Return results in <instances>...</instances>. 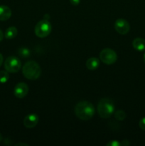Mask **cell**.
Listing matches in <instances>:
<instances>
[{
  "mask_svg": "<svg viewBox=\"0 0 145 146\" xmlns=\"http://www.w3.org/2000/svg\"><path fill=\"white\" fill-rule=\"evenodd\" d=\"M95 107L93 104L88 101H81L75 106V113L79 119L88 121L95 114Z\"/></svg>",
  "mask_w": 145,
  "mask_h": 146,
  "instance_id": "obj_1",
  "label": "cell"
},
{
  "mask_svg": "<svg viewBox=\"0 0 145 146\" xmlns=\"http://www.w3.org/2000/svg\"><path fill=\"white\" fill-rule=\"evenodd\" d=\"M22 72L27 79L34 81L40 77L41 69L38 63L34 61H29L24 64L22 68Z\"/></svg>",
  "mask_w": 145,
  "mask_h": 146,
  "instance_id": "obj_2",
  "label": "cell"
},
{
  "mask_svg": "<svg viewBox=\"0 0 145 146\" xmlns=\"http://www.w3.org/2000/svg\"><path fill=\"white\" fill-rule=\"evenodd\" d=\"M98 112L102 118H109L115 112V105L112 100L109 98H102L98 104Z\"/></svg>",
  "mask_w": 145,
  "mask_h": 146,
  "instance_id": "obj_3",
  "label": "cell"
},
{
  "mask_svg": "<svg viewBox=\"0 0 145 146\" xmlns=\"http://www.w3.org/2000/svg\"><path fill=\"white\" fill-rule=\"evenodd\" d=\"M51 31V24L48 19H43L36 24L35 27V34L39 38L48 36Z\"/></svg>",
  "mask_w": 145,
  "mask_h": 146,
  "instance_id": "obj_4",
  "label": "cell"
},
{
  "mask_svg": "<svg viewBox=\"0 0 145 146\" xmlns=\"http://www.w3.org/2000/svg\"><path fill=\"white\" fill-rule=\"evenodd\" d=\"M21 63L19 58L14 56H9L4 62V68L9 73H16L21 69Z\"/></svg>",
  "mask_w": 145,
  "mask_h": 146,
  "instance_id": "obj_5",
  "label": "cell"
},
{
  "mask_svg": "<svg viewBox=\"0 0 145 146\" xmlns=\"http://www.w3.org/2000/svg\"><path fill=\"white\" fill-rule=\"evenodd\" d=\"M100 58L103 63L110 65L116 62L117 59V55L114 50L107 48L101 51V52L100 53Z\"/></svg>",
  "mask_w": 145,
  "mask_h": 146,
  "instance_id": "obj_6",
  "label": "cell"
},
{
  "mask_svg": "<svg viewBox=\"0 0 145 146\" xmlns=\"http://www.w3.org/2000/svg\"><path fill=\"white\" fill-rule=\"evenodd\" d=\"M115 29L119 34L125 35L129 31L130 25L127 20L124 19H119L115 23Z\"/></svg>",
  "mask_w": 145,
  "mask_h": 146,
  "instance_id": "obj_7",
  "label": "cell"
},
{
  "mask_svg": "<svg viewBox=\"0 0 145 146\" xmlns=\"http://www.w3.org/2000/svg\"><path fill=\"white\" fill-rule=\"evenodd\" d=\"M28 86L25 83L21 82L16 85L14 88V95L16 98H23L28 94Z\"/></svg>",
  "mask_w": 145,
  "mask_h": 146,
  "instance_id": "obj_8",
  "label": "cell"
},
{
  "mask_svg": "<svg viewBox=\"0 0 145 146\" xmlns=\"http://www.w3.org/2000/svg\"><path fill=\"white\" fill-rule=\"evenodd\" d=\"M39 118L36 113H31L24 118V125L27 128H33L38 124Z\"/></svg>",
  "mask_w": 145,
  "mask_h": 146,
  "instance_id": "obj_9",
  "label": "cell"
},
{
  "mask_svg": "<svg viewBox=\"0 0 145 146\" xmlns=\"http://www.w3.org/2000/svg\"><path fill=\"white\" fill-rule=\"evenodd\" d=\"M11 16V10L7 6H0V21H6Z\"/></svg>",
  "mask_w": 145,
  "mask_h": 146,
  "instance_id": "obj_10",
  "label": "cell"
},
{
  "mask_svg": "<svg viewBox=\"0 0 145 146\" xmlns=\"http://www.w3.org/2000/svg\"><path fill=\"white\" fill-rule=\"evenodd\" d=\"M132 46L136 51H145V39L142 38H136L132 41Z\"/></svg>",
  "mask_w": 145,
  "mask_h": 146,
  "instance_id": "obj_11",
  "label": "cell"
},
{
  "mask_svg": "<svg viewBox=\"0 0 145 146\" xmlns=\"http://www.w3.org/2000/svg\"><path fill=\"white\" fill-rule=\"evenodd\" d=\"M100 66V60L98 58L95 57H92L87 60L86 61V66L89 70H93L97 69L98 66Z\"/></svg>",
  "mask_w": 145,
  "mask_h": 146,
  "instance_id": "obj_12",
  "label": "cell"
},
{
  "mask_svg": "<svg viewBox=\"0 0 145 146\" xmlns=\"http://www.w3.org/2000/svg\"><path fill=\"white\" fill-rule=\"evenodd\" d=\"M17 29L14 27H10L6 30L4 33V36L7 39H12L15 38L17 35Z\"/></svg>",
  "mask_w": 145,
  "mask_h": 146,
  "instance_id": "obj_13",
  "label": "cell"
},
{
  "mask_svg": "<svg viewBox=\"0 0 145 146\" xmlns=\"http://www.w3.org/2000/svg\"><path fill=\"white\" fill-rule=\"evenodd\" d=\"M9 79V74L7 71H0V83L1 84H5Z\"/></svg>",
  "mask_w": 145,
  "mask_h": 146,
  "instance_id": "obj_14",
  "label": "cell"
},
{
  "mask_svg": "<svg viewBox=\"0 0 145 146\" xmlns=\"http://www.w3.org/2000/svg\"><path fill=\"white\" fill-rule=\"evenodd\" d=\"M18 54L22 58H27L30 56L31 52H30L29 49L27 48H21L18 50Z\"/></svg>",
  "mask_w": 145,
  "mask_h": 146,
  "instance_id": "obj_15",
  "label": "cell"
},
{
  "mask_svg": "<svg viewBox=\"0 0 145 146\" xmlns=\"http://www.w3.org/2000/svg\"><path fill=\"white\" fill-rule=\"evenodd\" d=\"M115 118L118 121H123L126 118V113H125V111L119 110L115 113Z\"/></svg>",
  "mask_w": 145,
  "mask_h": 146,
  "instance_id": "obj_16",
  "label": "cell"
},
{
  "mask_svg": "<svg viewBox=\"0 0 145 146\" xmlns=\"http://www.w3.org/2000/svg\"><path fill=\"white\" fill-rule=\"evenodd\" d=\"M107 146H120L121 143L118 142L116 140H114V141H110L108 143H107Z\"/></svg>",
  "mask_w": 145,
  "mask_h": 146,
  "instance_id": "obj_17",
  "label": "cell"
},
{
  "mask_svg": "<svg viewBox=\"0 0 145 146\" xmlns=\"http://www.w3.org/2000/svg\"><path fill=\"white\" fill-rule=\"evenodd\" d=\"M139 126L143 131H145V117L142 118V119H140L139 122Z\"/></svg>",
  "mask_w": 145,
  "mask_h": 146,
  "instance_id": "obj_18",
  "label": "cell"
},
{
  "mask_svg": "<svg viewBox=\"0 0 145 146\" xmlns=\"http://www.w3.org/2000/svg\"><path fill=\"white\" fill-rule=\"evenodd\" d=\"M70 1H71V3L72 4V5L77 6L80 4V0H70Z\"/></svg>",
  "mask_w": 145,
  "mask_h": 146,
  "instance_id": "obj_19",
  "label": "cell"
},
{
  "mask_svg": "<svg viewBox=\"0 0 145 146\" xmlns=\"http://www.w3.org/2000/svg\"><path fill=\"white\" fill-rule=\"evenodd\" d=\"M130 144V143L129 142V141L127 140H123L122 142L121 143V145H124V146H127Z\"/></svg>",
  "mask_w": 145,
  "mask_h": 146,
  "instance_id": "obj_20",
  "label": "cell"
},
{
  "mask_svg": "<svg viewBox=\"0 0 145 146\" xmlns=\"http://www.w3.org/2000/svg\"><path fill=\"white\" fill-rule=\"evenodd\" d=\"M4 38V34H3V31L0 29V41H1Z\"/></svg>",
  "mask_w": 145,
  "mask_h": 146,
  "instance_id": "obj_21",
  "label": "cell"
},
{
  "mask_svg": "<svg viewBox=\"0 0 145 146\" xmlns=\"http://www.w3.org/2000/svg\"><path fill=\"white\" fill-rule=\"evenodd\" d=\"M3 59H4V58H3L2 54H1V53H0V66H1V64H2V63H3Z\"/></svg>",
  "mask_w": 145,
  "mask_h": 146,
  "instance_id": "obj_22",
  "label": "cell"
},
{
  "mask_svg": "<svg viewBox=\"0 0 145 146\" xmlns=\"http://www.w3.org/2000/svg\"><path fill=\"white\" fill-rule=\"evenodd\" d=\"M16 145H26V146H27V145H28V144H24V143H17V144H16Z\"/></svg>",
  "mask_w": 145,
  "mask_h": 146,
  "instance_id": "obj_23",
  "label": "cell"
},
{
  "mask_svg": "<svg viewBox=\"0 0 145 146\" xmlns=\"http://www.w3.org/2000/svg\"><path fill=\"white\" fill-rule=\"evenodd\" d=\"M1 141H2V135H1V134L0 133V143L1 142Z\"/></svg>",
  "mask_w": 145,
  "mask_h": 146,
  "instance_id": "obj_24",
  "label": "cell"
},
{
  "mask_svg": "<svg viewBox=\"0 0 145 146\" xmlns=\"http://www.w3.org/2000/svg\"><path fill=\"white\" fill-rule=\"evenodd\" d=\"M144 64H145V54H144Z\"/></svg>",
  "mask_w": 145,
  "mask_h": 146,
  "instance_id": "obj_25",
  "label": "cell"
}]
</instances>
